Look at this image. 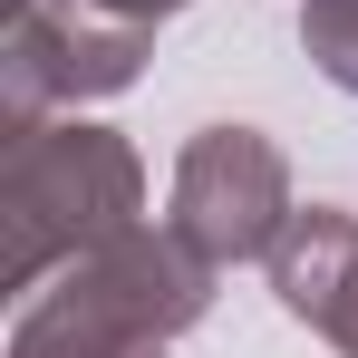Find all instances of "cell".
Returning <instances> with one entry per match:
<instances>
[{"label": "cell", "instance_id": "2", "mask_svg": "<svg viewBox=\"0 0 358 358\" xmlns=\"http://www.w3.org/2000/svg\"><path fill=\"white\" fill-rule=\"evenodd\" d=\"M213 252H194L175 223H126L87 262H68L49 291L20 300L10 358H136L175 349L184 329L213 310Z\"/></svg>", "mask_w": 358, "mask_h": 358}, {"label": "cell", "instance_id": "3", "mask_svg": "<svg viewBox=\"0 0 358 358\" xmlns=\"http://www.w3.org/2000/svg\"><path fill=\"white\" fill-rule=\"evenodd\" d=\"M145 78V20H117L97 0H10V29H0V136L87 107V97H117Z\"/></svg>", "mask_w": 358, "mask_h": 358}, {"label": "cell", "instance_id": "4", "mask_svg": "<svg viewBox=\"0 0 358 358\" xmlns=\"http://www.w3.org/2000/svg\"><path fill=\"white\" fill-rule=\"evenodd\" d=\"M291 155L262 136V126H203L175 155V194H165V223L194 252H213L223 271L233 262H271V242L291 233Z\"/></svg>", "mask_w": 358, "mask_h": 358}, {"label": "cell", "instance_id": "8", "mask_svg": "<svg viewBox=\"0 0 358 358\" xmlns=\"http://www.w3.org/2000/svg\"><path fill=\"white\" fill-rule=\"evenodd\" d=\"M136 358H165V349H136Z\"/></svg>", "mask_w": 358, "mask_h": 358}, {"label": "cell", "instance_id": "6", "mask_svg": "<svg viewBox=\"0 0 358 358\" xmlns=\"http://www.w3.org/2000/svg\"><path fill=\"white\" fill-rule=\"evenodd\" d=\"M300 49L339 97H358V0H300Z\"/></svg>", "mask_w": 358, "mask_h": 358}, {"label": "cell", "instance_id": "1", "mask_svg": "<svg viewBox=\"0 0 358 358\" xmlns=\"http://www.w3.org/2000/svg\"><path fill=\"white\" fill-rule=\"evenodd\" d=\"M145 213V165L117 126L39 117L0 136V291L29 300Z\"/></svg>", "mask_w": 358, "mask_h": 358}, {"label": "cell", "instance_id": "5", "mask_svg": "<svg viewBox=\"0 0 358 358\" xmlns=\"http://www.w3.org/2000/svg\"><path fill=\"white\" fill-rule=\"evenodd\" d=\"M271 291L300 329H320L339 358H358V213H339V203L291 213V233L271 242Z\"/></svg>", "mask_w": 358, "mask_h": 358}, {"label": "cell", "instance_id": "7", "mask_svg": "<svg viewBox=\"0 0 358 358\" xmlns=\"http://www.w3.org/2000/svg\"><path fill=\"white\" fill-rule=\"evenodd\" d=\"M97 10H117V20H145V29H155V20H175V10H194V0H97Z\"/></svg>", "mask_w": 358, "mask_h": 358}]
</instances>
